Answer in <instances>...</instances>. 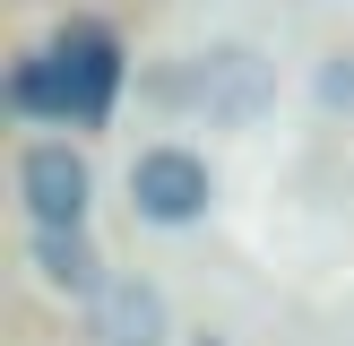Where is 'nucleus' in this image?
Masks as SVG:
<instances>
[{
  "mask_svg": "<svg viewBox=\"0 0 354 346\" xmlns=\"http://www.w3.org/2000/svg\"><path fill=\"white\" fill-rule=\"evenodd\" d=\"M165 95H182L190 113L216 121V130H251V121L268 113V95H277V69L259 61L251 44H216V52H199Z\"/></svg>",
  "mask_w": 354,
  "mask_h": 346,
  "instance_id": "nucleus-1",
  "label": "nucleus"
},
{
  "mask_svg": "<svg viewBox=\"0 0 354 346\" xmlns=\"http://www.w3.org/2000/svg\"><path fill=\"white\" fill-rule=\"evenodd\" d=\"M113 95H121V44L95 17H69V26L52 35V121L95 130V121L113 113Z\"/></svg>",
  "mask_w": 354,
  "mask_h": 346,
  "instance_id": "nucleus-2",
  "label": "nucleus"
},
{
  "mask_svg": "<svg viewBox=\"0 0 354 346\" xmlns=\"http://www.w3.org/2000/svg\"><path fill=\"white\" fill-rule=\"evenodd\" d=\"M17 190H26V217L52 234H86V199H95V173L69 138H35L17 156Z\"/></svg>",
  "mask_w": 354,
  "mask_h": 346,
  "instance_id": "nucleus-3",
  "label": "nucleus"
},
{
  "mask_svg": "<svg viewBox=\"0 0 354 346\" xmlns=\"http://www.w3.org/2000/svg\"><path fill=\"white\" fill-rule=\"evenodd\" d=\"M207 156H190V147H147L130 165V208L147 225H190V217H207Z\"/></svg>",
  "mask_w": 354,
  "mask_h": 346,
  "instance_id": "nucleus-4",
  "label": "nucleus"
},
{
  "mask_svg": "<svg viewBox=\"0 0 354 346\" xmlns=\"http://www.w3.org/2000/svg\"><path fill=\"white\" fill-rule=\"evenodd\" d=\"M95 346H165V294L138 286V277H113L95 294Z\"/></svg>",
  "mask_w": 354,
  "mask_h": 346,
  "instance_id": "nucleus-5",
  "label": "nucleus"
},
{
  "mask_svg": "<svg viewBox=\"0 0 354 346\" xmlns=\"http://www.w3.org/2000/svg\"><path fill=\"white\" fill-rule=\"evenodd\" d=\"M35 277H44L52 294H86V303H95L104 294V277H95V242L86 234H52V225H35Z\"/></svg>",
  "mask_w": 354,
  "mask_h": 346,
  "instance_id": "nucleus-6",
  "label": "nucleus"
},
{
  "mask_svg": "<svg viewBox=\"0 0 354 346\" xmlns=\"http://www.w3.org/2000/svg\"><path fill=\"white\" fill-rule=\"evenodd\" d=\"M9 113L52 121V52H26V61L9 69Z\"/></svg>",
  "mask_w": 354,
  "mask_h": 346,
  "instance_id": "nucleus-7",
  "label": "nucleus"
},
{
  "mask_svg": "<svg viewBox=\"0 0 354 346\" xmlns=\"http://www.w3.org/2000/svg\"><path fill=\"white\" fill-rule=\"evenodd\" d=\"M320 104H354V52H337V61L320 69Z\"/></svg>",
  "mask_w": 354,
  "mask_h": 346,
  "instance_id": "nucleus-8",
  "label": "nucleus"
}]
</instances>
